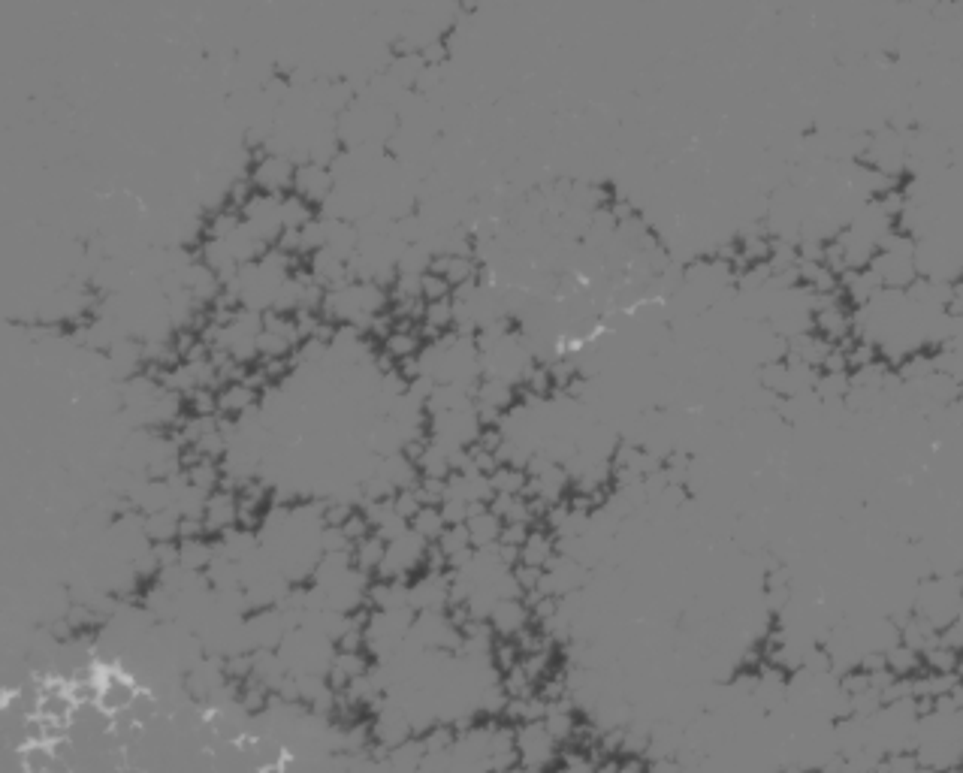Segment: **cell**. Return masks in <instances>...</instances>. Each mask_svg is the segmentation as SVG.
<instances>
[{
  "mask_svg": "<svg viewBox=\"0 0 963 773\" xmlns=\"http://www.w3.org/2000/svg\"><path fill=\"white\" fill-rule=\"evenodd\" d=\"M25 755V767L28 773H52V764H55V749L52 743H28L22 749Z\"/></svg>",
  "mask_w": 963,
  "mask_h": 773,
  "instance_id": "cell-3",
  "label": "cell"
},
{
  "mask_svg": "<svg viewBox=\"0 0 963 773\" xmlns=\"http://www.w3.org/2000/svg\"><path fill=\"white\" fill-rule=\"evenodd\" d=\"M556 743L559 740L547 731L544 722H523V728L517 731V755L532 770H541V767L553 764Z\"/></svg>",
  "mask_w": 963,
  "mask_h": 773,
  "instance_id": "cell-1",
  "label": "cell"
},
{
  "mask_svg": "<svg viewBox=\"0 0 963 773\" xmlns=\"http://www.w3.org/2000/svg\"><path fill=\"white\" fill-rule=\"evenodd\" d=\"M493 773H526V770H517V767H514V770H493Z\"/></svg>",
  "mask_w": 963,
  "mask_h": 773,
  "instance_id": "cell-4",
  "label": "cell"
},
{
  "mask_svg": "<svg viewBox=\"0 0 963 773\" xmlns=\"http://www.w3.org/2000/svg\"><path fill=\"white\" fill-rule=\"evenodd\" d=\"M136 695H139V689H136L127 677H121V674H106V677L100 680V698H97V704H100L109 716H118V713H127V710H130V704L136 701Z\"/></svg>",
  "mask_w": 963,
  "mask_h": 773,
  "instance_id": "cell-2",
  "label": "cell"
}]
</instances>
